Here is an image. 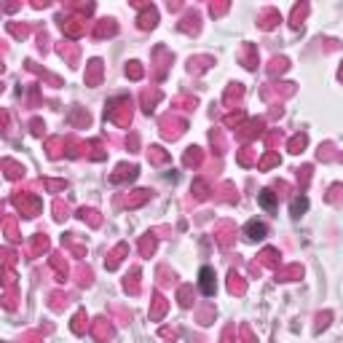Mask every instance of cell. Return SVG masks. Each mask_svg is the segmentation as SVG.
Listing matches in <instances>:
<instances>
[{"label": "cell", "instance_id": "cell-2", "mask_svg": "<svg viewBox=\"0 0 343 343\" xmlns=\"http://www.w3.org/2000/svg\"><path fill=\"white\" fill-rule=\"evenodd\" d=\"M244 234L252 239V242H263L265 236H268V228H265V222H257V220H250L244 225Z\"/></svg>", "mask_w": 343, "mask_h": 343}, {"label": "cell", "instance_id": "cell-4", "mask_svg": "<svg viewBox=\"0 0 343 343\" xmlns=\"http://www.w3.org/2000/svg\"><path fill=\"white\" fill-rule=\"evenodd\" d=\"M308 209V199L306 196H298V199H293V204H290V212H293V217H300Z\"/></svg>", "mask_w": 343, "mask_h": 343}, {"label": "cell", "instance_id": "cell-3", "mask_svg": "<svg viewBox=\"0 0 343 343\" xmlns=\"http://www.w3.org/2000/svg\"><path fill=\"white\" fill-rule=\"evenodd\" d=\"M257 204H260L263 209H273L276 207V196H273L271 191H260L257 193Z\"/></svg>", "mask_w": 343, "mask_h": 343}, {"label": "cell", "instance_id": "cell-1", "mask_svg": "<svg viewBox=\"0 0 343 343\" xmlns=\"http://www.w3.org/2000/svg\"><path fill=\"white\" fill-rule=\"evenodd\" d=\"M199 290L207 298L214 295V290H217V281H214V271L209 268V265H204V268L199 271Z\"/></svg>", "mask_w": 343, "mask_h": 343}]
</instances>
